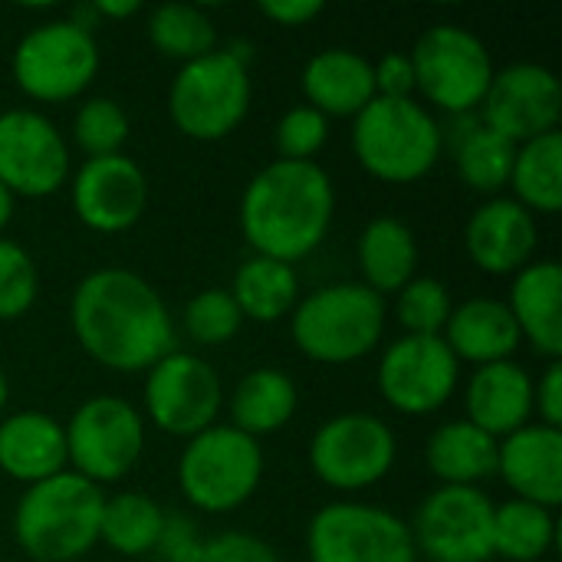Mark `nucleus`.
<instances>
[{
  "mask_svg": "<svg viewBox=\"0 0 562 562\" xmlns=\"http://www.w3.org/2000/svg\"><path fill=\"white\" fill-rule=\"evenodd\" d=\"M69 326L79 349L102 369L148 372L175 352V319L161 293L132 270L102 267L82 277L69 300Z\"/></svg>",
  "mask_w": 562,
  "mask_h": 562,
  "instance_id": "nucleus-1",
  "label": "nucleus"
},
{
  "mask_svg": "<svg viewBox=\"0 0 562 562\" xmlns=\"http://www.w3.org/2000/svg\"><path fill=\"white\" fill-rule=\"evenodd\" d=\"M336 188L316 161H270L240 194V234L254 254L300 263L329 234Z\"/></svg>",
  "mask_w": 562,
  "mask_h": 562,
  "instance_id": "nucleus-2",
  "label": "nucleus"
},
{
  "mask_svg": "<svg viewBox=\"0 0 562 562\" xmlns=\"http://www.w3.org/2000/svg\"><path fill=\"white\" fill-rule=\"evenodd\" d=\"M105 494L63 471L23 491L13 510V540L33 562H76L99 543Z\"/></svg>",
  "mask_w": 562,
  "mask_h": 562,
  "instance_id": "nucleus-3",
  "label": "nucleus"
},
{
  "mask_svg": "<svg viewBox=\"0 0 562 562\" xmlns=\"http://www.w3.org/2000/svg\"><path fill=\"white\" fill-rule=\"evenodd\" d=\"M352 151L382 184L422 181L445 151V128L418 99H372L352 119Z\"/></svg>",
  "mask_w": 562,
  "mask_h": 562,
  "instance_id": "nucleus-4",
  "label": "nucleus"
},
{
  "mask_svg": "<svg viewBox=\"0 0 562 562\" xmlns=\"http://www.w3.org/2000/svg\"><path fill=\"white\" fill-rule=\"evenodd\" d=\"M385 296L366 283H329L290 313L293 346L323 366H349L379 349L385 333Z\"/></svg>",
  "mask_w": 562,
  "mask_h": 562,
  "instance_id": "nucleus-5",
  "label": "nucleus"
},
{
  "mask_svg": "<svg viewBox=\"0 0 562 562\" xmlns=\"http://www.w3.org/2000/svg\"><path fill=\"white\" fill-rule=\"evenodd\" d=\"M240 49H214L178 69L168 86V115L184 138L221 142L250 112V69Z\"/></svg>",
  "mask_w": 562,
  "mask_h": 562,
  "instance_id": "nucleus-6",
  "label": "nucleus"
},
{
  "mask_svg": "<svg viewBox=\"0 0 562 562\" xmlns=\"http://www.w3.org/2000/svg\"><path fill=\"white\" fill-rule=\"evenodd\" d=\"M263 481V448L234 425H211L188 438L178 458L181 497L201 514L240 510Z\"/></svg>",
  "mask_w": 562,
  "mask_h": 562,
  "instance_id": "nucleus-7",
  "label": "nucleus"
},
{
  "mask_svg": "<svg viewBox=\"0 0 562 562\" xmlns=\"http://www.w3.org/2000/svg\"><path fill=\"white\" fill-rule=\"evenodd\" d=\"M408 56L415 69V92L428 105L454 119L481 109L494 79V59L477 33L468 26L438 23L418 36Z\"/></svg>",
  "mask_w": 562,
  "mask_h": 562,
  "instance_id": "nucleus-8",
  "label": "nucleus"
},
{
  "mask_svg": "<svg viewBox=\"0 0 562 562\" xmlns=\"http://www.w3.org/2000/svg\"><path fill=\"white\" fill-rule=\"evenodd\" d=\"M63 435L66 471L86 477L95 487L122 481L145 451L142 412L115 395L86 398L63 425Z\"/></svg>",
  "mask_w": 562,
  "mask_h": 562,
  "instance_id": "nucleus-9",
  "label": "nucleus"
},
{
  "mask_svg": "<svg viewBox=\"0 0 562 562\" xmlns=\"http://www.w3.org/2000/svg\"><path fill=\"white\" fill-rule=\"evenodd\" d=\"M13 79L33 102L79 99L99 72V43L76 23L46 20L33 26L13 49Z\"/></svg>",
  "mask_w": 562,
  "mask_h": 562,
  "instance_id": "nucleus-10",
  "label": "nucleus"
},
{
  "mask_svg": "<svg viewBox=\"0 0 562 562\" xmlns=\"http://www.w3.org/2000/svg\"><path fill=\"white\" fill-rule=\"evenodd\" d=\"M398 458L395 431L372 412H342L323 422L310 441V471L319 484L356 494L389 477Z\"/></svg>",
  "mask_w": 562,
  "mask_h": 562,
  "instance_id": "nucleus-11",
  "label": "nucleus"
},
{
  "mask_svg": "<svg viewBox=\"0 0 562 562\" xmlns=\"http://www.w3.org/2000/svg\"><path fill=\"white\" fill-rule=\"evenodd\" d=\"M310 562H418L402 517L372 504H326L306 527Z\"/></svg>",
  "mask_w": 562,
  "mask_h": 562,
  "instance_id": "nucleus-12",
  "label": "nucleus"
},
{
  "mask_svg": "<svg viewBox=\"0 0 562 562\" xmlns=\"http://www.w3.org/2000/svg\"><path fill=\"white\" fill-rule=\"evenodd\" d=\"M145 418L175 438H194L217 425L224 385L217 369L194 352H168L145 372Z\"/></svg>",
  "mask_w": 562,
  "mask_h": 562,
  "instance_id": "nucleus-13",
  "label": "nucleus"
},
{
  "mask_svg": "<svg viewBox=\"0 0 562 562\" xmlns=\"http://www.w3.org/2000/svg\"><path fill=\"white\" fill-rule=\"evenodd\" d=\"M408 530L428 562L494 560V501L481 487L431 491Z\"/></svg>",
  "mask_w": 562,
  "mask_h": 562,
  "instance_id": "nucleus-14",
  "label": "nucleus"
},
{
  "mask_svg": "<svg viewBox=\"0 0 562 562\" xmlns=\"http://www.w3.org/2000/svg\"><path fill=\"white\" fill-rule=\"evenodd\" d=\"M379 392L398 415H435L461 382V362L441 336H402L385 346L375 372Z\"/></svg>",
  "mask_w": 562,
  "mask_h": 562,
  "instance_id": "nucleus-15",
  "label": "nucleus"
},
{
  "mask_svg": "<svg viewBox=\"0 0 562 562\" xmlns=\"http://www.w3.org/2000/svg\"><path fill=\"white\" fill-rule=\"evenodd\" d=\"M69 168V145L56 122L33 109L0 112V184L13 198L56 194Z\"/></svg>",
  "mask_w": 562,
  "mask_h": 562,
  "instance_id": "nucleus-16",
  "label": "nucleus"
},
{
  "mask_svg": "<svg viewBox=\"0 0 562 562\" xmlns=\"http://www.w3.org/2000/svg\"><path fill=\"white\" fill-rule=\"evenodd\" d=\"M560 76L540 63H510L494 69L491 89L481 102V122L501 138L524 145L540 135L560 132Z\"/></svg>",
  "mask_w": 562,
  "mask_h": 562,
  "instance_id": "nucleus-17",
  "label": "nucleus"
},
{
  "mask_svg": "<svg viewBox=\"0 0 562 562\" xmlns=\"http://www.w3.org/2000/svg\"><path fill=\"white\" fill-rule=\"evenodd\" d=\"M69 201L82 227L95 234H122L135 227L148 207V178L128 155L86 158L72 175Z\"/></svg>",
  "mask_w": 562,
  "mask_h": 562,
  "instance_id": "nucleus-18",
  "label": "nucleus"
},
{
  "mask_svg": "<svg viewBox=\"0 0 562 562\" xmlns=\"http://www.w3.org/2000/svg\"><path fill=\"white\" fill-rule=\"evenodd\" d=\"M537 217L514 198H487L464 227V250L471 263L491 277H514L537 260Z\"/></svg>",
  "mask_w": 562,
  "mask_h": 562,
  "instance_id": "nucleus-19",
  "label": "nucleus"
},
{
  "mask_svg": "<svg viewBox=\"0 0 562 562\" xmlns=\"http://www.w3.org/2000/svg\"><path fill=\"white\" fill-rule=\"evenodd\" d=\"M497 477L517 501L557 510L562 504V431L530 422L527 428L501 438Z\"/></svg>",
  "mask_w": 562,
  "mask_h": 562,
  "instance_id": "nucleus-20",
  "label": "nucleus"
},
{
  "mask_svg": "<svg viewBox=\"0 0 562 562\" xmlns=\"http://www.w3.org/2000/svg\"><path fill=\"white\" fill-rule=\"evenodd\" d=\"M464 418L497 441L527 428L533 418L530 372L514 359L474 369L464 389Z\"/></svg>",
  "mask_w": 562,
  "mask_h": 562,
  "instance_id": "nucleus-21",
  "label": "nucleus"
},
{
  "mask_svg": "<svg viewBox=\"0 0 562 562\" xmlns=\"http://www.w3.org/2000/svg\"><path fill=\"white\" fill-rule=\"evenodd\" d=\"M441 339L458 362H471L474 369L507 362L524 346V336L507 303L494 296H474L458 303L445 323Z\"/></svg>",
  "mask_w": 562,
  "mask_h": 562,
  "instance_id": "nucleus-22",
  "label": "nucleus"
},
{
  "mask_svg": "<svg viewBox=\"0 0 562 562\" xmlns=\"http://www.w3.org/2000/svg\"><path fill=\"white\" fill-rule=\"evenodd\" d=\"M300 82H303L306 105H313L326 119H356L375 99L372 63L346 46L319 49L303 66Z\"/></svg>",
  "mask_w": 562,
  "mask_h": 562,
  "instance_id": "nucleus-23",
  "label": "nucleus"
},
{
  "mask_svg": "<svg viewBox=\"0 0 562 562\" xmlns=\"http://www.w3.org/2000/svg\"><path fill=\"white\" fill-rule=\"evenodd\" d=\"M507 310L540 356L557 362L562 356V270L557 260H533L514 273Z\"/></svg>",
  "mask_w": 562,
  "mask_h": 562,
  "instance_id": "nucleus-24",
  "label": "nucleus"
},
{
  "mask_svg": "<svg viewBox=\"0 0 562 562\" xmlns=\"http://www.w3.org/2000/svg\"><path fill=\"white\" fill-rule=\"evenodd\" d=\"M0 471L26 487L66 471L63 425L46 412H13L0 418Z\"/></svg>",
  "mask_w": 562,
  "mask_h": 562,
  "instance_id": "nucleus-25",
  "label": "nucleus"
},
{
  "mask_svg": "<svg viewBox=\"0 0 562 562\" xmlns=\"http://www.w3.org/2000/svg\"><path fill=\"white\" fill-rule=\"evenodd\" d=\"M497 438L461 422H445L431 431L425 445L428 471L441 481V487H477L481 481L497 474Z\"/></svg>",
  "mask_w": 562,
  "mask_h": 562,
  "instance_id": "nucleus-26",
  "label": "nucleus"
},
{
  "mask_svg": "<svg viewBox=\"0 0 562 562\" xmlns=\"http://www.w3.org/2000/svg\"><path fill=\"white\" fill-rule=\"evenodd\" d=\"M356 257H359L362 283L372 293L379 296L398 293L405 283L415 280L418 270L415 231L398 217H372L359 234Z\"/></svg>",
  "mask_w": 562,
  "mask_h": 562,
  "instance_id": "nucleus-27",
  "label": "nucleus"
},
{
  "mask_svg": "<svg viewBox=\"0 0 562 562\" xmlns=\"http://www.w3.org/2000/svg\"><path fill=\"white\" fill-rule=\"evenodd\" d=\"M227 408H231V425L260 441L263 435L283 431L293 422L300 408V392L286 372L254 369L234 385Z\"/></svg>",
  "mask_w": 562,
  "mask_h": 562,
  "instance_id": "nucleus-28",
  "label": "nucleus"
},
{
  "mask_svg": "<svg viewBox=\"0 0 562 562\" xmlns=\"http://www.w3.org/2000/svg\"><path fill=\"white\" fill-rule=\"evenodd\" d=\"M227 293L234 296L244 319L267 326L290 319L300 303V277L293 263L254 254L237 267Z\"/></svg>",
  "mask_w": 562,
  "mask_h": 562,
  "instance_id": "nucleus-29",
  "label": "nucleus"
},
{
  "mask_svg": "<svg viewBox=\"0 0 562 562\" xmlns=\"http://www.w3.org/2000/svg\"><path fill=\"white\" fill-rule=\"evenodd\" d=\"M514 201L537 214H560L562 207V132L517 145L510 171Z\"/></svg>",
  "mask_w": 562,
  "mask_h": 562,
  "instance_id": "nucleus-30",
  "label": "nucleus"
},
{
  "mask_svg": "<svg viewBox=\"0 0 562 562\" xmlns=\"http://www.w3.org/2000/svg\"><path fill=\"white\" fill-rule=\"evenodd\" d=\"M161 527H165V510L155 497L142 491H119L102 504L99 543H105L119 557L135 560L155 553Z\"/></svg>",
  "mask_w": 562,
  "mask_h": 562,
  "instance_id": "nucleus-31",
  "label": "nucleus"
},
{
  "mask_svg": "<svg viewBox=\"0 0 562 562\" xmlns=\"http://www.w3.org/2000/svg\"><path fill=\"white\" fill-rule=\"evenodd\" d=\"M557 543L553 510L530 501L494 504V560L540 562Z\"/></svg>",
  "mask_w": 562,
  "mask_h": 562,
  "instance_id": "nucleus-32",
  "label": "nucleus"
},
{
  "mask_svg": "<svg viewBox=\"0 0 562 562\" xmlns=\"http://www.w3.org/2000/svg\"><path fill=\"white\" fill-rule=\"evenodd\" d=\"M514 155H517V145L491 132L481 119H471L468 128L454 142V165H458L461 181L471 191L491 194V198H497L510 184Z\"/></svg>",
  "mask_w": 562,
  "mask_h": 562,
  "instance_id": "nucleus-33",
  "label": "nucleus"
},
{
  "mask_svg": "<svg viewBox=\"0 0 562 562\" xmlns=\"http://www.w3.org/2000/svg\"><path fill=\"white\" fill-rule=\"evenodd\" d=\"M148 40L161 56L178 59L181 66L217 49L214 20L201 7H191V3L155 7L148 16Z\"/></svg>",
  "mask_w": 562,
  "mask_h": 562,
  "instance_id": "nucleus-34",
  "label": "nucleus"
},
{
  "mask_svg": "<svg viewBox=\"0 0 562 562\" xmlns=\"http://www.w3.org/2000/svg\"><path fill=\"white\" fill-rule=\"evenodd\" d=\"M132 122L125 109L109 99V95H89L79 102L72 115V142L86 158H105V155H122L128 142Z\"/></svg>",
  "mask_w": 562,
  "mask_h": 562,
  "instance_id": "nucleus-35",
  "label": "nucleus"
},
{
  "mask_svg": "<svg viewBox=\"0 0 562 562\" xmlns=\"http://www.w3.org/2000/svg\"><path fill=\"white\" fill-rule=\"evenodd\" d=\"M451 310V290L435 277H415L395 293V319L405 336H441Z\"/></svg>",
  "mask_w": 562,
  "mask_h": 562,
  "instance_id": "nucleus-36",
  "label": "nucleus"
},
{
  "mask_svg": "<svg viewBox=\"0 0 562 562\" xmlns=\"http://www.w3.org/2000/svg\"><path fill=\"white\" fill-rule=\"evenodd\" d=\"M244 326V316L227 290H201L184 306V329L198 346H227Z\"/></svg>",
  "mask_w": 562,
  "mask_h": 562,
  "instance_id": "nucleus-37",
  "label": "nucleus"
},
{
  "mask_svg": "<svg viewBox=\"0 0 562 562\" xmlns=\"http://www.w3.org/2000/svg\"><path fill=\"white\" fill-rule=\"evenodd\" d=\"M40 296V270L26 247L0 237V323H13L33 310Z\"/></svg>",
  "mask_w": 562,
  "mask_h": 562,
  "instance_id": "nucleus-38",
  "label": "nucleus"
},
{
  "mask_svg": "<svg viewBox=\"0 0 562 562\" xmlns=\"http://www.w3.org/2000/svg\"><path fill=\"white\" fill-rule=\"evenodd\" d=\"M329 142V119L313 105H293L277 122V151L283 161H316Z\"/></svg>",
  "mask_w": 562,
  "mask_h": 562,
  "instance_id": "nucleus-39",
  "label": "nucleus"
},
{
  "mask_svg": "<svg viewBox=\"0 0 562 562\" xmlns=\"http://www.w3.org/2000/svg\"><path fill=\"white\" fill-rule=\"evenodd\" d=\"M201 562H283L280 553L254 537V533H217L211 540H204V553H201Z\"/></svg>",
  "mask_w": 562,
  "mask_h": 562,
  "instance_id": "nucleus-40",
  "label": "nucleus"
},
{
  "mask_svg": "<svg viewBox=\"0 0 562 562\" xmlns=\"http://www.w3.org/2000/svg\"><path fill=\"white\" fill-rule=\"evenodd\" d=\"M155 553L161 562H201L204 553V537L198 533L194 520L184 514H165V527L158 537Z\"/></svg>",
  "mask_w": 562,
  "mask_h": 562,
  "instance_id": "nucleus-41",
  "label": "nucleus"
},
{
  "mask_svg": "<svg viewBox=\"0 0 562 562\" xmlns=\"http://www.w3.org/2000/svg\"><path fill=\"white\" fill-rule=\"evenodd\" d=\"M372 76L379 99H415V69L408 53H385L379 63H372Z\"/></svg>",
  "mask_w": 562,
  "mask_h": 562,
  "instance_id": "nucleus-42",
  "label": "nucleus"
},
{
  "mask_svg": "<svg viewBox=\"0 0 562 562\" xmlns=\"http://www.w3.org/2000/svg\"><path fill=\"white\" fill-rule=\"evenodd\" d=\"M533 415L540 425L562 431V362H550L533 382Z\"/></svg>",
  "mask_w": 562,
  "mask_h": 562,
  "instance_id": "nucleus-43",
  "label": "nucleus"
},
{
  "mask_svg": "<svg viewBox=\"0 0 562 562\" xmlns=\"http://www.w3.org/2000/svg\"><path fill=\"white\" fill-rule=\"evenodd\" d=\"M260 13L280 26H306L323 13V3H316V0H267V3H260Z\"/></svg>",
  "mask_w": 562,
  "mask_h": 562,
  "instance_id": "nucleus-44",
  "label": "nucleus"
},
{
  "mask_svg": "<svg viewBox=\"0 0 562 562\" xmlns=\"http://www.w3.org/2000/svg\"><path fill=\"white\" fill-rule=\"evenodd\" d=\"M99 20H128L142 10L138 0H92Z\"/></svg>",
  "mask_w": 562,
  "mask_h": 562,
  "instance_id": "nucleus-45",
  "label": "nucleus"
},
{
  "mask_svg": "<svg viewBox=\"0 0 562 562\" xmlns=\"http://www.w3.org/2000/svg\"><path fill=\"white\" fill-rule=\"evenodd\" d=\"M13 211H16V198L0 184V234L7 231V224L13 221Z\"/></svg>",
  "mask_w": 562,
  "mask_h": 562,
  "instance_id": "nucleus-46",
  "label": "nucleus"
},
{
  "mask_svg": "<svg viewBox=\"0 0 562 562\" xmlns=\"http://www.w3.org/2000/svg\"><path fill=\"white\" fill-rule=\"evenodd\" d=\"M7 402H10V382H7V375H3V369H0V418H3V412H7Z\"/></svg>",
  "mask_w": 562,
  "mask_h": 562,
  "instance_id": "nucleus-47",
  "label": "nucleus"
},
{
  "mask_svg": "<svg viewBox=\"0 0 562 562\" xmlns=\"http://www.w3.org/2000/svg\"><path fill=\"white\" fill-rule=\"evenodd\" d=\"M0 562H3V557H0Z\"/></svg>",
  "mask_w": 562,
  "mask_h": 562,
  "instance_id": "nucleus-48",
  "label": "nucleus"
}]
</instances>
